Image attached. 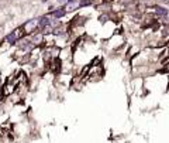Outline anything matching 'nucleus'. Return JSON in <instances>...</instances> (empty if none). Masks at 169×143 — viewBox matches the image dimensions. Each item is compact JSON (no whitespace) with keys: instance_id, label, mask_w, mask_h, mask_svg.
Returning <instances> with one entry per match:
<instances>
[{"instance_id":"8","label":"nucleus","mask_w":169,"mask_h":143,"mask_svg":"<svg viewBox=\"0 0 169 143\" xmlns=\"http://www.w3.org/2000/svg\"><path fill=\"white\" fill-rule=\"evenodd\" d=\"M161 2H163V3H169V0H161Z\"/></svg>"},{"instance_id":"2","label":"nucleus","mask_w":169,"mask_h":143,"mask_svg":"<svg viewBox=\"0 0 169 143\" xmlns=\"http://www.w3.org/2000/svg\"><path fill=\"white\" fill-rule=\"evenodd\" d=\"M37 26H38V20H30L25 23V31L27 33H31L34 31V30L37 29Z\"/></svg>"},{"instance_id":"5","label":"nucleus","mask_w":169,"mask_h":143,"mask_svg":"<svg viewBox=\"0 0 169 143\" xmlns=\"http://www.w3.org/2000/svg\"><path fill=\"white\" fill-rule=\"evenodd\" d=\"M65 13H66V12H65L64 9H59V10H55V12L52 13V16L55 19H61V17H64V16H65Z\"/></svg>"},{"instance_id":"4","label":"nucleus","mask_w":169,"mask_h":143,"mask_svg":"<svg viewBox=\"0 0 169 143\" xmlns=\"http://www.w3.org/2000/svg\"><path fill=\"white\" fill-rule=\"evenodd\" d=\"M17 38H18V31H13V33H11V34L7 37V41H8V43H11V44H14Z\"/></svg>"},{"instance_id":"6","label":"nucleus","mask_w":169,"mask_h":143,"mask_svg":"<svg viewBox=\"0 0 169 143\" xmlns=\"http://www.w3.org/2000/svg\"><path fill=\"white\" fill-rule=\"evenodd\" d=\"M156 12H158V14H161V16H166V14H168V12H166L165 9H161V7H158Z\"/></svg>"},{"instance_id":"3","label":"nucleus","mask_w":169,"mask_h":143,"mask_svg":"<svg viewBox=\"0 0 169 143\" xmlns=\"http://www.w3.org/2000/svg\"><path fill=\"white\" fill-rule=\"evenodd\" d=\"M79 6V0H69L66 3V9L68 10H72V9H76Z\"/></svg>"},{"instance_id":"1","label":"nucleus","mask_w":169,"mask_h":143,"mask_svg":"<svg viewBox=\"0 0 169 143\" xmlns=\"http://www.w3.org/2000/svg\"><path fill=\"white\" fill-rule=\"evenodd\" d=\"M52 21H51V19L49 17H39L38 19V26H39V29L41 30H44L45 27H48V26H52Z\"/></svg>"},{"instance_id":"7","label":"nucleus","mask_w":169,"mask_h":143,"mask_svg":"<svg viewBox=\"0 0 169 143\" xmlns=\"http://www.w3.org/2000/svg\"><path fill=\"white\" fill-rule=\"evenodd\" d=\"M56 2H58L59 4H66L68 2H69V0H56Z\"/></svg>"}]
</instances>
